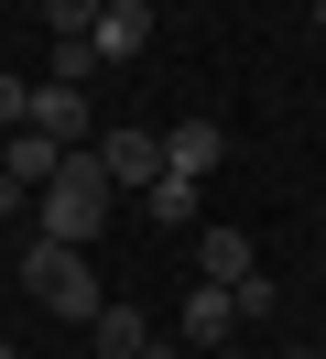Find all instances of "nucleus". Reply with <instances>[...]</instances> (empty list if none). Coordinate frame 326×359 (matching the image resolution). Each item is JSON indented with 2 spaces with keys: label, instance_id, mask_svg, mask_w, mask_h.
Segmentation results:
<instances>
[{
  "label": "nucleus",
  "instance_id": "3",
  "mask_svg": "<svg viewBox=\"0 0 326 359\" xmlns=\"http://www.w3.org/2000/svg\"><path fill=\"white\" fill-rule=\"evenodd\" d=\"M217 163H229V131H217V120H174V131H163V175L207 185Z\"/></svg>",
  "mask_w": 326,
  "mask_h": 359
},
{
  "label": "nucleus",
  "instance_id": "10",
  "mask_svg": "<svg viewBox=\"0 0 326 359\" xmlns=\"http://www.w3.org/2000/svg\"><path fill=\"white\" fill-rule=\"evenodd\" d=\"M87 337H98V359H142V348H152V327H142L130 305H98V327H87Z\"/></svg>",
  "mask_w": 326,
  "mask_h": 359
},
{
  "label": "nucleus",
  "instance_id": "7",
  "mask_svg": "<svg viewBox=\"0 0 326 359\" xmlns=\"http://www.w3.org/2000/svg\"><path fill=\"white\" fill-rule=\"evenodd\" d=\"M250 272H261V250L250 240H239V229H196V283H250Z\"/></svg>",
  "mask_w": 326,
  "mask_h": 359
},
{
  "label": "nucleus",
  "instance_id": "2",
  "mask_svg": "<svg viewBox=\"0 0 326 359\" xmlns=\"http://www.w3.org/2000/svg\"><path fill=\"white\" fill-rule=\"evenodd\" d=\"M22 294H33L43 316H65V327H98V272H87V250H65V240H33L22 250Z\"/></svg>",
  "mask_w": 326,
  "mask_h": 359
},
{
  "label": "nucleus",
  "instance_id": "14",
  "mask_svg": "<svg viewBox=\"0 0 326 359\" xmlns=\"http://www.w3.org/2000/svg\"><path fill=\"white\" fill-rule=\"evenodd\" d=\"M33 120V76H0V131H22Z\"/></svg>",
  "mask_w": 326,
  "mask_h": 359
},
{
  "label": "nucleus",
  "instance_id": "1",
  "mask_svg": "<svg viewBox=\"0 0 326 359\" xmlns=\"http://www.w3.org/2000/svg\"><path fill=\"white\" fill-rule=\"evenodd\" d=\"M109 196H120V185H109V163H98V153H65V163H55V185L33 196V240L87 250V240L109 229Z\"/></svg>",
  "mask_w": 326,
  "mask_h": 359
},
{
  "label": "nucleus",
  "instance_id": "4",
  "mask_svg": "<svg viewBox=\"0 0 326 359\" xmlns=\"http://www.w3.org/2000/svg\"><path fill=\"white\" fill-rule=\"evenodd\" d=\"M22 131H43V142H65V153H87V88H55V76H43Z\"/></svg>",
  "mask_w": 326,
  "mask_h": 359
},
{
  "label": "nucleus",
  "instance_id": "15",
  "mask_svg": "<svg viewBox=\"0 0 326 359\" xmlns=\"http://www.w3.org/2000/svg\"><path fill=\"white\" fill-rule=\"evenodd\" d=\"M207 359H250V348H239V337H229V348H207Z\"/></svg>",
  "mask_w": 326,
  "mask_h": 359
},
{
  "label": "nucleus",
  "instance_id": "16",
  "mask_svg": "<svg viewBox=\"0 0 326 359\" xmlns=\"http://www.w3.org/2000/svg\"><path fill=\"white\" fill-rule=\"evenodd\" d=\"M283 359H326V348H283Z\"/></svg>",
  "mask_w": 326,
  "mask_h": 359
},
{
  "label": "nucleus",
  "instance_id": "6",
  "mask_svg": "<svg viewBox=\"0 0 326 359\" xmlns=\"http://www.w3.org/2000/svg\"><path fill=\"white\" fill-rule=\"evenodd\" d=\"M87 44H98V66H130V55L152 44V0H109V11H98V33H87Z\"/></svg>",
  "mask_w": 326,
  "mask_h": 359
},
{
  "label": "nucleus",
  "instance_id": "5",
  "mask_svg": "<svg viewBox=\"0 0 326 359\" xmlns=\"http://www.w3.org/2000/svg\"><path fill=\"white\" fill-rule=\"evenodd\" d=\"M87 153L109 163V185H152V175H163V131H98Z\"/></svg>",
  "mask_w": 326,
  "mask_h": 359
},
{
  "label": "nucleus",
  "instance_id": "9",
  "mask_svg": "<svg viewBox=\"0 0 326 359\" xmlns=\"http://www.w3.org/2000/svg\"><path fill=\"white\" fill-rule=\"evenodd\" d=\"M55 163H65V142H43V131H11V142H0V175H11L22 196H43V185H55Z\"/></svg>",
  "mask_w": 326,
  "mask_h": 359
},
{
  "label": "nucleus",
  "instance_id": "8",
  "mask_svg": "<svg viewBox=\"0 0 326 359\" xmlns=\"http://www.w3.org/2000/svg\"><path fill=\"white\" fill-rule=\"evenodd\" d=\"M229 327H239V294H229V283H196V294H185V348H196V359L229 348Z\"/></svg>",
  "mask_w": 326,
  "mask_h": 359
},
{
  "label": "nucleus",
  "instance_id": "19",
  "mask_svg": "<svg viewBox=\"0 0 326 359\" xmlns=\"http://www.w3.org/2000/svg\"><path fill=\"white\" fill-rule=\"evenodd\" d=\"M0 142H11V131H0Z\"/></svg>",
  "mask_w": 326,
  "mask_h": 359
},
{
  "label": "nucleus",
  "instance_id": "18",
  "mask_svg": "<svg viewBox=\"0 0 326 359\" xmlns=\"http://www.w3.org/2000/svg\"><path fill=\"white\" fill-rule=\"evenodd\" d=\"M0 359H22V348H0Z\"/></svg>",
  "mask_w": 326,
  "mask_h": 359
},
{
  "label": "nucleus",
  "instance_id": "13",
  "mask_svg": "<svg viewBox=\"0 0 326 359\" xmlns=\"http://www.w3.org/2000/svg\"><path fill=\"white\" fill-rule=\"evenodd\" d=\"M98 11H109V0H43V22H55V33H98Z\"/></svg>",
  "mask_w": 326,
  "mask_h": 359
},
{
  "label": "nucleus",
  "instance_id": "17",
  "mask_svg": "<svg viewBox=\"0 0 326 359\" xmlns=\"http://www.w3.org/2000/svg\"><path fill=\"white\" fill-rule=\"evenodd\" d=\"M142 359H174V348H142Z\"/></svg>",
  "mask_w": 326,
  "mask_h": 359
},
{
  "label": "nucleus",
  "instance_id": "11",
  "mask_svg": "<svg viewBox=\"0 0 326 359\" xmlns=\"http://www.w3.org/2000/svg\"><path fill=\"white\" fill-rule=\"evenodd\" d=\"M142 196H152V229H196V185L185 175H152Z\"/></svg>",
  "mask_w": 326,
  "mask_h": 359
},
{
  "label": "nucleus",
  "instance_id": "12",
  "mask_svg": "<svg viewBox=\"0 0 326 359\" xmlns=\"http://www.w3.org/2000/svg\"><path fill=\"white\" fill-rule=\"evenodd\" d=\"M87 76H98V44L87 33H55V88H87Z\"/></svg>",
  "mask_w": 326,
  "mask_h": 359
}]
</instances>
